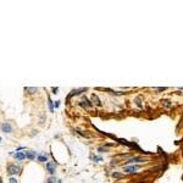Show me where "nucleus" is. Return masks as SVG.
<instances>
[{
	"label": "nucleus",
	"mask_w": 183,
	"mask_h": 183,
	"mask_svg": "<svg viewBox=\"0 0 183 183\" xmlns=\"http://www.w3.org/2000/svg\"><path fill=\"white\" fill-rule=\"evenodd\" d=\"M46 171H48L50 175L55 173V171H56V165H55L54 162H46Z\"/></svg>",
	"instance_id": "1"
},
{
	"label": "nucleus",
	"mask_w": 183,
	"mask_h": 183,
	"mask_svg": "<svg viewBox=\"0 0 183 183\" xmlns=\"http://www.w3.org/2000/svg\"><path fill=\"white\" fill-rule=\"evenodd\" d=\"M18 167L16 166V165H9L7 166V173L9 175H16L17 172H18Z\"/></svg>",
	"instance_id": "2"
},
{
	"label": "nucleus",
	"mask_w": 183,
	"mask_h": 183,
	"mask_svg": "<svg viewBox=\"0 0 183 183\" xmlns=\"http://www.w3.org/2000/svg\"><path fill=\"white\" fill-rule=\"evenodd\" d=\"M1 131H2V132H5V133H10V132L12 131L11 125H10L9 122H4V123L1 125Z\"/></svg>",
	"instance_id": "3"
},
{
	"label": "nucleus",
	"mask_w": 183,
	"mask_h": 183,
	"mask_svg": "<svg viewBox=\"0 0 183 183\" xmlns=\"http://www.w3.org/2000/svg\"><path fill=\"white\" fill-rule=\"evenodd\" d=\"M146 161L145 159H143L142 156H134V157H131L128 161H126V164H132V162H143Z\"/></svg>",
	"instance_id": "4"
},
{
	"label": "nucleus",
	"mask_w": 183,
	"mask_h": 183,
	"mask_svg": "<svg viewBox=\"0 0 183 183\" xmlns=\"http://www.w3.org/2000/svg\"><path fill=\"white\" fill-rule=\"evenodd\" d=\"M138 169H139L138 166L132 165V166H126V167L123 169V171H125V172H127V173H133V172H136Z\"/></svg>",
	"instance_id": "5"
},
{
	"label": "nucleus",
	"mask_w": 183,
	"mask_h": 183,
	"mask_svg": "<svg viewBox=\"0 0 183 183\" xmlns=\"http://www.w3.org/2000/svg\"><path fill=\"white\" fill-rule=\"evenodd\" d=\"M37 160H38L39 162H46V161H48V154H46V153L39 154V155L37 156Z\"/></svg>",
	"instance_id": "6"
},
{
	"label": "nucleus",
	"mask_w": 183,
	"mask_h": 183,
	"mask_svg": "<svg viewBox=\"0 0 183 183\" xmlns=\"http://www.w3.org/2000/svg\"><path fill=\"white\" fill-rule=\"evenodd\" d=\"M87 90V88H79V89H74V90H72L70 94H69V98H72V97H74V95H78V94H81L82 92H85Z\"/></svg>",
	"instance_id": "7"
},
{
	"label": "nucleus",
	"mask_w": 183,
	"mask_h": 183,
	"mask_svg": "<svg viewBox=\"0 0 183 183\" xmlns=\"http://www.w3.org/2000/svg\"><path fill=\"white\" fill-rule=\"evenodd\" d=\"M25 154H26V157H27L28 160H34V159L37 157V153H36V151H32V150L26 151Z\"/></svg>",
	"instance_id": "8"
},
{
	"label": "nucleus",
	"mask_w": 183,
	"mask_h": 183,
	"mask_svg": "<svg viewBox=\"0 0 183 183\" xmlns=\"http://www.w3.org/2000/svg\"><path fill=\"white\" fill-rule=\"evenodd\" d=\"M81 105H82L83 108H90V106H92V103L84 97V98H83V101H81Z\"/></svg>",
	"instance_id": "9"
},
{
	"label": "nucleus",
	"mask_w": 183,
	"mask_h": 183,
	"mask_svg": "<svg viewBox=\"0 0 183 183\" xmlns=\"http://www.w3.org/2000/svg\"><path fill=\"white\" fill-rule=\"evenodd\" d=\"M15 157H16L17 161H22V160L26 157V154H25V153H20V151H17V153L15 154Z\"/></svg>",
	"instance_id": "10"
},
{
	"label": "nucleus",
	"mask_w": 183,
	"mask_h": 183,
	"mask_svg": "<svg viewBox=\"0 0 183 183\" xmlns=\"http://www.w3.org/2000/svg\"><path fill=\"white\" fill-rule=\"evenodd\" d=\"M92 101H93L94 104H97L98 106H101V101H100V99L98 98V95L93 94V97H92Z\"/></svg>",
	"instance_id": "11"
},
{
	"label": "nucleus",
	"mask_w": 183,
	"mask_h": 183,
	"mask_svg": "<svg viewBox=\"0 0 183 183\" xmlns=\"http://www.w3.org/2000/svg\"><path fill=\"white\" fill-rule=\"evenodd\" d=\"M26 92H28L29 94H34V93H37L38 92V88H36V87H26V89H25Z\"/></svg>",
	"instance_id": "12"
},
{
	"label": "nucleus",
	"mask_w": 183,
	"mask_h": 183,
	"mask_svg": "<svg viewBox=\"0 0 183 183\" xmlns=\"http://www.w3.org/2000/svg\"><path fill=\"white\" fill-rule=\"evenodd\" d=\"M48 104H49V109H50V111L53 112V111H54V105H53V101H51L50 98H48Z\"/></svg>",
	"instance_id": "13"
},
{
	"label": "nucleus",
	"mask_w": 183,
	"mask_h": 183,
	"mask_svg": "<svg viewBox=\"0 0 183 183\" xmlns=\"http://www.w3.org/2000/svg\"><path fill=\"white\" fill-rule=\"evenodd\" d=\"M134 101H136V104H137V106H138V108H142V106H143V105H142V101H141V99H139V98H136V99H134Z\"/></svg>",
	"instance_id": "14"
},
{
	"label": "nucleus",
	"mask_w": 183,
	"mask_h": 183,
	"mask_svg": "<svg viewBox=\"0 0 183 183\" xmlns=\"http://www.w3.org/2000/svg\"><path fill=\"white\" fill-rule=\"evenodd\" d=\"M45 183H56V180H55V178H53V177H49V178H46Z\"/></svg>",
	"instance_id": "15"
},
{
	"label": "nucleus",
	"mask_w": 183,
	"mask_h": 183,
	"mask_svg": "<svg viewBox=\"0 0 183 183\" xmlns=\"http://www.w3.org/2000/svg\"><path fill=\"white\" fill-rule=\"evenodd\" d=\"M98 151H100V153H106L108 149H106L105 146H99V148H98Z\"/></svg>",
	"instance_id": "16"
},
{
	"label": "nucleus",
	"mask_w": 183,
	"mask_h": 183,
	"mask_svg": "<svg viewBox=\"0 0 183 183\" xmlns=\"http://www.w3.org/2000/svg\"><path fill=\"white\" fill-rule=\"evenodd\" d=\"M92 157H93L94 161H97V160H98V161H103V157H100V156H95V155H93Z\"/></svg>",
	"instance_id": "17"
},
{
	"label": "nucleus",
	"mask_w": 183,
	"mask_h": 183,
	"mask_svg": "<svg viewBox=\"0 0 183 183\" xmlns=\"http://www.w3.org/2000/svg\"><path fill=\"white\" fill-rule=\"evenodd\" d=\"M112 177H116V178H121V177H122V175H121V173H117V172H113V173H112Z\"/></svg>",
	"instance_id": "18"
},
{
	"label": "nucleus",
	"mask_w": 183,
	"mask_h": 183,
	"mask_svg": "<svg viewBox=\"0 0 183 183\" xmlns=\"http://www.w3.org/2000/svg\"><path fill=\"white\" fill-rule=\"evenodd\" d=\"M164 105H165L166 108H170V106H171V104H170L169 100H165V101H164Z\"/></svg>",
	"instance_id": "19"
},
{
	"label": "nucleus",
	"mask_w": 183,
	"mask_h": 183,
	"mask_svg": "<svg viewBox=\"0 0 183 183\" xmlns=\"http://www.w3.org/2000/svg\"><path fill=\"white\" fill-rule=\"evenodd\" d=\"M9 181H10V183H17V180H15V178H12V177H11Z\"/></svg>",
	"instance_id": "20"
},
{
	"label": "nucleus",
	"mask_w": 183,
	"mask_h": 183,
	"mask_svg": "<svg viewBox=\"0 0 183 183\" xmlns=\"http://www.w3.org/2000/svg\"><path fill=\"white\" fill-rule=\"evenodd\" d=\"M56 108H59V105H60V101H55V104H54Z\"/></svg>",
	"instance_id": "21"
},
{
	"label": "nucleus",
	"mask_w": 183,
	"mask_h": 183,
	"mask_svg": "<svg viewBox=\"0 0 183 183\" xmlns=\"http://www.w3.org/2000/svg\"><path fill=\"white\" fill-rule=\"evenodd\" d=\"M165 89H166V88H157L159 92H162V90H165Z\"/></svg>",
	"instance_id": "22"
},
{
	"label": "nucleus",
	"mask_w": 183,
	"mask_h": 183,
	"mask_svg": "<svg viewBox=\"0 0 183 183\" xmlns=\"http://www.w3.org/2000/svg\"><path fill=\"white\" fill-rule=\"evenodd\" d=\"M57 183H62V182H61V181H57Z\"/></svg>",
	"instance_id": "23"
},
{
	"label": "nucleus",
	"mask_w": 183,
	"mask_h": 183,
	"mask_svg": "<svg viewBox=\"0 0 183 183\" xmlns=\"http://www.w3.org/2000/svg\"><path fill=\"white\" fill-rule=\"evenodd\" d=\"M0 183H2V182H1V177H0Z\"/></svg>",
	"instance_id": "24"
},
{
	"label": "nucleus",
	"mask_w": 183,
	"mask_h": 183,
	"mask_svg": "<svg viewBox=\"0 0 183 183\" xmlns=\"http://www.w3.org/2000/svg\"><path fill=\"white\" fill-rule=\"evenodd\" d=\"M0 142H1V138H0Z\"/></svg>",
	"instance_id": "25"
}]
</instances>
